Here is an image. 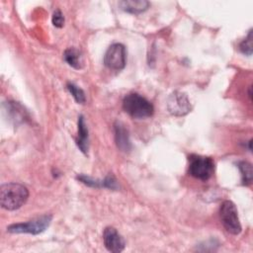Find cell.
<instances>
[{
    "label": "cell",
    "instance_id": "7a4b0ae2",
    "mask_svg": "<svg viewBox=\"0 0 253 253\" xmlns=\"http://www.w3.org/2000/svg\"><path fill=\"white\" fill-rule=\"evenodd\" d=\"M123 108L126 113L134 119L151 117L154 112L153 105L147 99L136 93L128 94L124 98Z\"/></svg>",
    "mask_w": 253,
    "mask_h": 253
},
{
    "label": "cell",
    "instance_id": "52a82bcc",
    "mask_svg": "<svg viewBox=\"0 0 253 253\" xmlns=\"http://www.w3.org/2000/svg\"><path fill=\"white\" fill-rule=\"evenodd\" d=\"M167 109L171 115L181 117L191 112L192 107L186 94L174 91L167 100Z\"/></svg>",
    "mask_w": 253,
    "mask_h": 253
},
{
    "label": "cell",
    "instance_id": "7c38bea8",
    "mask_svg": "<svg viewBox=\"0 0 253 253\" xmlns=\"http://www.w3.org/2000/svg\"><path fill=\"white\" fill-rule=\"evenodd\" d=\"M64 60L73 68L75 69H80L83 67V59H82V55L81 52L74 48V47H70L67 48L64 51L63 54Z\"/></svg>",
    "mask_w": 253,
    "mask_h": 253
},
{
    "label": "cell",
    "instance_id": "4fadbf2b",
    "mask_svg": "<svg viewBox=\"0 0 253 253\" xmlns=\"http://www.w3.org/2000/svg\"><path fill=\"white\" fill-rule=\"evenodd\" d=\"M238 168L241 172V178H242V184L243 185H250L252 182V165L247 161H240L238 162Z\"/></svg>",
    "mask_w": 253,
    "mask_h": 253
},
{
    "label": "cell",
    "instance_id": "6da1fadb",
    "mask_svg": "<svg viewBox=\"0 0 253 253\" xmlns=\"http://www.w3.org/2000/svg\"><path fill=\"white\" fill-rule=\"evenodd\" d=\"M27 187L19 183H7L0 187V203L3 209L15 211L20 209L28 200Z\"/></svg>",
    "mask_w": 253,
    "mask_h": 253
},
{
    "label": "cell",
    "instance_id": "ba28073f",
    "mask_svg": "<svg viewBox=\"0 0 253 253\" xmlns=\"http://www.w3.org/2000/svg\"><path fill=\"white\" fill-rule=\"evenodd\" d=\"M103 241L107 250L113 253L122 252L126 246L123 236L117 231L116 228L112 226H108L104 229Z\"/></svg>",
    "mask_w": 253,
    "mask_h": 253
},
{
    "label": "cell",
    "instance_id": "9a60e30c",
    "mask_svg": "<svg viewBox=\"0 0 253 253\" xmlns=\"http://www.w3.org/2000/svg\"><path fill=\"white\" fill-rule=\"evenodd\" d=\"M239 50L248 56L252 54V30L249 31L248 36L240 42Z\"/></svg>",
    "mask_w": 253,
    "mask_h": 253
},
{
    "label": "cell",
    "instance_id": "8fae6325",
    "mask_svg": "<svg viewBox=\"0 0 253 253\" xmlns=\"http://www.w3.org/2000/svg\"><path fill=\"white\" fill-rule=\"evenodd\" d=\"M76 144L79 149L86 154L88 150V128L86 126L84 118L82 115L78 117V138Z\"/></svg>",
    "mask_w": 253,
    "mask_h": 253
},
{
    "label": "cell",
    "instance_id": "9c48e42d",
    "mask_svg": "<svg viewBox=\"0 0 253 253\" xmlns=\"http://www.w3.org/2000/svg\"><path fill=\"white\" fill-rule=\"evenodd\" d=\"M115 139L118 148H120L122 151H129L131 148L129 135L127 129L125 127V126L121 122L115 123Z\"/></svg>",
    "mask_w": 253,
    "mask_h": 253
},
{
    "label": "cell",
    "instance_id": "5bb4252c",
    "mask_svg": "<svg viewBox=\"0 0 253 253\" xmlns=\"http://www.w3.org/2000/svg\"><path fill=\"white\" fill-rule=\"evenodd\" d=\"M67 89L70 92V94L73 96V98L75 99V101L79 104H84L86 101V96L84 91L79 88L78 86H76L73 83H67Z\"/></svg>",
    "mask_w": 253,
    "mask_h": 253
},
{
    "label": "cell",
    "instance_id": "2e32d148",
    "mask_svg": "<svg viewBox=\"0 0 253 253\" xmlns=\"http://www.w3.org/2000/svg\"><path fill=\"white\" fill-rule=\"evenodd\" d=\"M51 21H52V24L54 27L56 28H62L63 25H64V17H63V14L61 13L60 10H55L53 12V15H52V18H51Z\"/></svg>",
    "mask_w": 253,
    "mask_h": 253
},
{
    "label": "cell",
    "instance_id": "e0dca14e",
    "mask_svg": "<svg viewBox=\"0 0 253 253\" xmlns=\"http://www.w3.org/2000/svg\"><path fill=\"white\" fill-rule=\"evenodd\" d=\"M104 187L108 188V189H112V190H116L118 189V184H117V180L115 179V177L113 175H108L104 180Z\"/></svg>",
    "mask_w": 253,
    "mask_h": 253
},
{
    "label": "cell",
    "instance_id": "277c9868",
    "mask_svg": "<svg viewBox=\"0 0 253 253\" xmlns=\"http://www.w3.org/2000/svg\"><path fill=\"white\" fill-rule=\"evenodd\" d=\"M51 219L52 215L43 214L27 222L11 224L7 227V231L11 233H30L34 235L40 234L49 226Z\"/></svg>",
    "mask_w": 253,
    "mask_h": 253
},
{
    "label": "cell",
    "instance_id": "8992f818",
    "mask_svg": "<svg viewBox=\"0 0 253 253\" xmlns=\"http://www.w3.org/2000/svg\"><path fill=\"white\" fill-rule=\"evenodd\" d=\"M126 60V51L124 44L116 42L111 44L105 55H104V64L113 70L120 71L124 69Z\"/></svg>",
    "mask_w": 253,
    "mask_h": 253
},
{
    "label": "cell",
    "instance_id": "5b68a950",
    "mask_svg": "<svg viewBox=\"0 0 253 253\" xmlns=\"http://www.w3.org/2000/svg\"><path fill=\"white\" fill-rule=\"evenodd\" d=\"M219 215L221 223L227 232L237 235L241 232V224L238 217L237 209L233 202L226 200L219 208Z\"/></svg>",
    "mask_w": 253,
    "mask_h": 253
},
{
    "label": "cell",
    "instance_id": "3957f363",
    "mask_svg": "<svg viewBox=\"0 0 253 253\" xmlns=\"http://www.w3.org/2000/svg\"><path fill=\"white\" fill-rule=\"evenodd\" d=\"M189 174L194 178L206 181L212 176L214 171L212 158L193 154L189 156Z\"/></svg>",
    "mask_w": 253,
    "mask_h": 253
},
{
    "label": "cell",
    "instance_id": "30bf717a",
    "mask_svg": "<svg viewBox=\"0 0 253 253\" xmlns=\"http://www.w3.org/2000/svg\"><path fill=\"white\" fill-rule=\"evenodd\" d=\"M149 5V2L145 0H124L119 2L121 9L130 14L142 13L148 9Z\"/></svg>",
    "mask_w": 253,
    "mask_h": 253
}]
</instances>
